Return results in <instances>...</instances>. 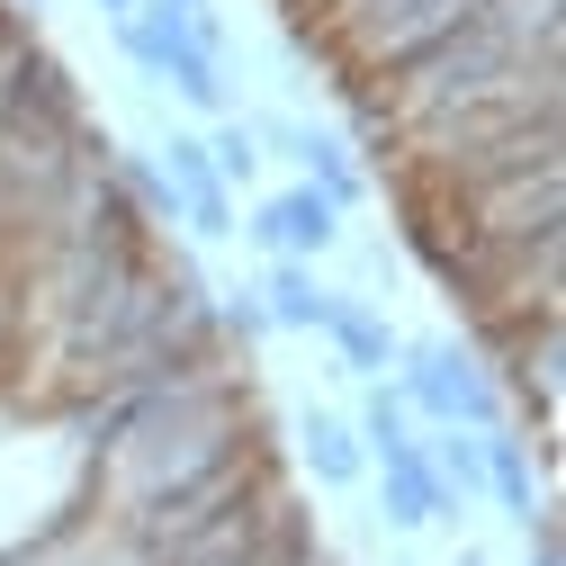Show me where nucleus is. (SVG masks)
Segmentation results:
<instances>
[{
	"label": "nucleus",
	"instance_id": "obj_10",
	"mask_svg": "<svg viewBox=\"0 0 566 566\" xmlns=\"http://www.w3.org/2000/svg\"><path fill=\"white\" fill-rule=\"evenodd\" d=\"M207 163H217L226 189H252V180H261V135H252V117H217V135H207Z\"/></svg>",
	"mask_w": 566,
	"mask_h": 566
},
{
	"label": "nucleus",
	"instance_id": "obj_1",
	"mask_svg": "<svg viewBox=\"0 0 566 566\" xmlns=\"http://www.w3.org/2000/svg\"><path fill=\"white\" fill-rule=\"evenodd\" d=\"M405 360V405H422L432 422H459V432H494L504 422V396H494V378L476 369L468 342H396Z\"/></svg>",
	"mask_w": 566,
	"mask_h": 566
},
{
	"label": "nucleus",
	"instance_id": "obj_5",
	"mask_svg": "<svg viewBox=\"0 0 566 566\" xmlns=\"http://www.w3.org/2000/svg\"><path fill=\"white\" fill-rule=\"evenodd\" d=\"M252 234H261L270 252H289V261H315V252L342 243V207H333L315 180H297V189H279V198L252 207Z\"/></svg>",
	"mask_w": 566,
	"mask_h": 566
},
{
	"label": "nucleus",
	"instance_id": "obj_2",
	"mask_svg": "<svg viewBox=\"0 0 566 566\" xmlns=\"http://www.w3.org/2000/svg\"><path fill=\"white\" fill-rule=\"evenodd\" d=\"M476 459H485V494L504 504L513 531H531L539 513H557V494H548L557 450H539L531 432H513V422H494V432H476Z\"/></svg>",
	"mask_w": 566,
	"mask_h": 566
},
{
	"label": "nucleus",
	"instance_id": "obj_9",
	"mask_svg": "<svg viewBox=\"0 0 566 566\" xmlns=\"http://www.w3.org/2000/svg\"><path fill=\"white\" fill-rule=\"evenodd\" d=\"M422 459H432V476L450 485V504H459V513H468L476 494H485V459H476V432H459V422H432Z\"/></svg>",
	"mask_w": 566,
	"mask_h": 566
},
{
	"label": "nucleus",
	"instance_id": "obj_8",
	"mask_svg": "<svg viewBox=\"0 0 566 566\" xmlns=\"http://www.w3.org/2000/svg\"><path fill=\"white\" fill-rule=\"evenodd\" d=\"M297 450H306L315 485H333V494L369 476V450H360V432H350L342 413H324V405H306V413H297Z\"/></svg>",
	"mask_w": 566,
	"mask_h": 566
},
{
	"label": "nucleus",
	"instance_id": "obj_11",
	"mask_svg": "<svg viewBox=\"0 0 566 566\" xmlns=\"http://www.w3.org/2000/svg\"><path fill=\"white\" fill-rule=\"evenodd\" d=\"M217 324H226L234 342H261V333H270V306H261V289H226V306H217Z\"/></svg>",
	"mask_w": 566,
	"mask_h": 566
},
{
	"label": "nucleus",
	"instance_id": "obj_14",
	"mask_svg": "<svg viewBox=\"0 0 566 566\" xmlns=\"http://www.w3.org/2000/svg\"><path fill=\"white\" fill-rule=\"evenodd\" d=\"M28 10H45V0H28Z\"/></svg>",
	"mask_w": 566,
	"mask_h": 566
},
{
	"label": "nucleus",
	"instance_id": "obj_7",
	"mask_svg": "<svg viewBox=\"0 0 566 566\" xmlns=\"http://www.w3.org/2000/svg\"><path fill=\"white\" fill-rule=\"evenodd\" d=\"M252 289H261V306H270V333H315L324 306H333V289L315 279V261H289V252H279Z\"/></svg>",
	"mask_w": 566,
	"mask_h": 566
},
{
	"label": "nucleus",
	"instance_id": "obj_12",
	"mask_svg": "<svg viewBox=\"0 0 566 566\" xmlns=\"http://www.w3.org/2000/svg\"><path fill=\"white\" fill-rule=\"evenodd\" d=\"M99 10H108V19H126V10H135V0H99Z\"/></svg>",
	"mask_w": 566,
	"mask_h": 566
},
{
	"label": "nucleus",
	"instance_id": "obj_3",
	"mask_svg": "<svg viewBox=\"0 0 566 566\" xmlns=\"http://www.w3.org/2000/svg\"><path fill=\"white\" fill-rule=\"evenodd\" d=\"M369 459H378V485H387V522H396V531H450V522H459L450 485L432 476V459H422V432H405V441H378Z\"/></svg>",
	"mask_w": 566,
	"mask_h": 566
},
{
	"label": "nucleus",
	"instance_id": "obj_13",
	"mask_svg": "<svg viewBox=\"0 0 566 566\" xmlns=\"http://www.w3.org/2000/svg\"><path fill=\"white\" fill-rule=\"evenodd\" d=\"M459 566H485V548H459Z\"/></svg>",
	"mask_w": 566,
	"mask_h": 566
},
{
	"label": "nucleus",
	"instance_id": "obj_4",
	"mask_svg": "<svg viewBox=\"0 0 566 566\" xmlns=\"http://www.w3.org/2000/svg\"><path fill=\"white\" fill-rule=\"evenodd\" d=\"M163 180L180 189V226L198 243L234 234V189L217 180V163H207V135H163Z\"/></svg>",
	"mask_w": 566,
	"mask_h": 566
},
{
	"label": "nucleus",
	"instance_id": "obj_6",
	"mask_svg": "<svg viewBox=\"0 0 566 566\" xmlns=\"http://www.w3.org/2000/svg\"><path fill=\"white\" fill-rule=\"evenodd\" d=\"M315 333L342 350L350 378H387V369H396V333H387V315H378L369 297H342V289H333V306H324Z\"/></svg>",
	"mask_w": 566,
	"mask_h": 566
}]
</instances>
